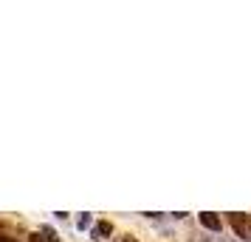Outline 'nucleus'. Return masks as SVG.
I'll list each match as a JSON object with an SVG mask.
<instances>
[{
	"label": "nucleus",
	"mask_w": 251,
	"mask_h": 242,
	"mask_svg": "<svg viewBox=\"0 0 251 242\" xmlns=\"http://www.w3.org/2000/svg\"><path fill=\"white\" fill-rule=\"evenodd\" d=\"M28 242H57V237H54V231L51 228H43V231L28 234Z\"/></svg>",
	"instance_id": "obj_3"
},
{
	"label": "nucleus",
	"mask_w": 251,
	"mask_h": 242,
	"mask_svg": "<svg viewBox=\"0 0 251 242\" xmlns=\"http://www.w3.org/2000/svg\"><path fill=\"white\" fill-rule=\"evenodd\" d=\"M228 222L234 225V231H237V237H243V240H249L251 237V220L246 217V214H228Z\"/></svg>",
	"instance_id": "obj_1"
},
{
	"label": "nucleus",
	"mask_w": 251,
	"mask_h": 242,
	"mask_svg": "<svg viewBox=\"0 0 251 242\" xmlns=\"http://www.w3.org/2000/svg\"><path fill=\"white\" fill-rule=\"evenodd\" d=\"M0 242H17V240H12V237H0Z\"/></svg>",
	"instance_id": "obj_5"
},
{
	"label": "nucleus",
	"mask_w": 251,
	"mask_h": 242,
	"mask_svg": "<svg viewBox=\"0 0 251 242\" xmlns=\"http://www.w3.org/2000/svg\"><path fill=\"white\" fill-rule=\"evenodd\" d=\"M125 242H136V240H130V237H127V240H125Z\"/></svg>",
	"instance_id": "obj_6"
},
{
	"label": "nucleus",
	"mask_w": 251,
	"mask_h": 242,
	"mask_svg": "<svg viewBox=\"0 0 251 242\" xmlns=\"http://www.w3.org/2000/svg\"><path fill=\"white\" fill-rule=\"evenodd\" d=\"M201 225L209 228V231H220L223 228V222H220V217H217L215 211H203V214H201Z\"/></svg>",
	"instance_id": "obj_2"
},
{
	"label": "nucleus",
	"mask_w": 251,
	"mask_h": 242,
	"mask_svg": "<svg viewBox=\"0 0 251 242\" xmlns=\"http://www.w3.org/2000/svg\"><path fill=\"white\" fill-rule=\"evenodd\" d=\"M110 231H113V225H110V222H96L93 237H96V240H104V237H110Z\"/></svg>",
	"instance_id": "obj_4"
}]
</instances>
